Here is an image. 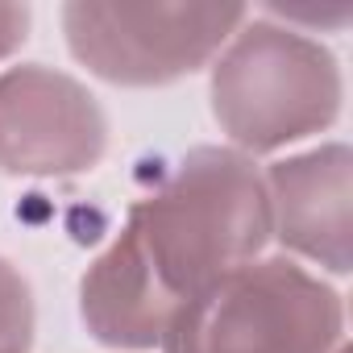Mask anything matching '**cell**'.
<instances>
[{
	"mask_svg": "<svg viewBox=\"0 0 353 353\" xmlns=\"http://www.w3.org/2000/svg\"><path fill=\"white\" fill-rule=\"evenodd\" d=\"M125 233L158 283L188 303L262 254L270 241V196L254 158L229 145H196L150 196L133 200Z\"/></svg>",
	"mask_w": 353,
	"mask_h": 353,
	"instance_id": "obj_1",
	"label": "cell"
},
{
	"mask_svg": "<svg viewBox=\"0 0 353 353\" xmlns=\"http://www.w3.org/2000/svg\"><path fill=\"white\" fill-rule=\"evenodd\" d=\"M208 96L221 133L250 158L328 129L341 112L345 83L332 50L316 38L291 26L250 21L216 59Z\"/></svg>",
	"mask_w": 353,
	"mask_h": 353,
	"instance_id": "obj_2",
	"label": "cell"
},
{
	"mask_svg": "<svg viewBox=\"0 0 353 353\" xmlns=\"http://www.w3.org/2000/svg\"><path fill=\"white\" fill-rule=\"evenodd\" d=\"M341 295L291 258H254L170 316L162 353H336Z\"/></svg>",
	"mask_w": 353,
	"mask_h": 353,
	"instance_id": "obj_3",
	"label": "cell"
},
{
	"mask_svg": "<svg viewBox=\"0 0 353 353\" xmlns=\"http://www.w3.org/2000/svg\"><path fill=\"white\" fill-rule=\"evenodd\" d=\"M245 5H108L71 0L63 5V34L71 54L117 88H162L200 71L241 26Z\"/></svg>",
	"mask_w": 353,
	"mask_h": 353,
	"instance_id": "obj_4",
	"label": "cell"
},
{
	"mask_svg": "<svg viewBox=\"0 0 353 353\" xmlns=\"http://www.w3.org/2000/svg\"><path fill=\"white\" fill-rule=\"evenodd\" d=\"M108 117L71 75L21 63L0 75V174L71 179L100 166Z\"/></svg>",
	"mask_w": 353,
	"mask_h": 353,
	"instance_id": "obj_5",
	"label": "cell"
},
{
	"mask_svg": "<svg viewBox=\"0 0 353 353\" xmlns=\"http://www.w3.org/2000/svg\"><path fill=\"white\" fill-rule=\"evenodd\" d=\"M270 233L332 274L353 270V154L345 141L316 145L266 170Z\"/></svg>",
	"mask_w": 353,
	"mask_h": 353,
	"instance_id": "obj_6",
	"label": "cell"
},
{
	"mask_svg": "<svg viewBox=\"0 0 353 353\" xmlns=\"http://www.w3.org/2000/svg\"><path fill=\"white\" fill-rule=\"evenodd\" d=\"M179 307L183 303L158 283V274L125 229L79 279V316L88 332L108 349L158 345Z\"/></svg>",
	"mask_w": 353,
	"mask_h": 353,
	"instance_id": "obj_7",
	"label": "cell"
},
{
	"mask_svg": "<svg viewBox=\"0 0 353 353\" xmlns=\"http://www.w3.org/2000/svg\"><path fill=\"white\" fill-rule=\"evenodd\" d=\"M34 324L38 312H34L30 279L9 258H0V353H30Z\"/></svg>",
	"mask_w": 353,
	"mask_h": 353,
	"instance_id": "obj_8",
	"label": "cell"
},
{
	"mask_svg": "<svg viewBox=\"0 0 353 353\" xmlns=\"http://www.w3.org/2000/svg\"><path fill=\"white\" fill-rule=\"evenodd\" d=\"M30 38V5H0V59L21 50Z\"/></svg>",
	"mask_w": 353,
	"mask_h": 353,
	"instance_id": "obj_9",
	"label": "cell"
},
{
	"mask_svg": "<svg viewBox=\"0 0 353 353\" xmlns=\"http://www.w3.org/2000/svg\"><path fill=\"white\" fill-rule=\"evenodd\" d=\"M336 353H349V349H345V345H341V349H336Z\"/></svg>",
	"mask_w": 353,
	"mask_h": 353,
	"instance_id": "obj_10",
	"label": "cell"
}]
</instances>
